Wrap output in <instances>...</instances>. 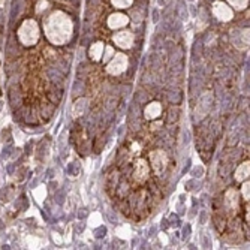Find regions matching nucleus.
I'll list each match as a JSON object with an SVG mask.
<instances>
[{
    "label": "nucleus",
    "instance_id": "7",
    "mask_svg": "<svg viewBox=\"0 0 250 250\" xmlns=\"http://www.w3.org/2000/svg\"><path fill=\"white\" fill-rule=\"evenodd\" d=\"M213 14H214L216 18L220 20V21H229V20H232V17H234L232 9H231L229 6H226L225 3H222V2H217V3L214 5Z\"/></svg>",
    "mask_w": 250,
    "mask_h": 250
},
{
    "label": "nucleus",
    "instance_id": "19",
    "mask_svg": "<svg viewBox=\"0 0 250 250\" xmlns=\"http://www.w3.org/2000/svg\"><path fill=\"white\" fill-rule=\"evenodd\" d=\"M112 53H114V51H112V48H111V47H108V48H106V54L104 56V62H106V60L112 56Z\"/></svg>",
    "mask_w": 250,
    "mask_h": 250
},
{
    "label": "nucleus",
    "instance_id": "13",
    "mask_svg": "<svg viewBox=\"0 0 250 250\" xmlns=\"http://www.w3.org/2000/svg\"><path fill=\"white\" fill-rule=\"evenodd\" d=\"M102 53H104V43L102 42H96L92 45V48H90V57L93 60H99L102 57Z\"/></svg>",
    "mask_w": 250,
    "mask_h": 250
},
{
    "label": "nucleus",
    "instance_id": "18",
    "mask_svg": "<svg viewBox=\"0 0 250 250\" xmlns=\"http://www.w3.org/2000/svg\"><path fill=\"white\" fill-rule=\"evenodd\" d=\"M47 8H48V2H45V0H43V2H41L38 5V12H42V11H45Z\"/></svg>",
    "mask_w": 250,
    "mask_h": 250
},
{
    "label": "nucleus",
    "instance_id": "9",
    "mask_svg": "<svg viewBox=\"0 0 250 250\" xmlns=\"http://www.w3.org/2000/svg\"><path fill=\"white\" fill-rule=\"evenodd\" d=\"M129 22V18L123 14H112L109 18H108V26L111 29H120V27H125Z\"/></svg>",
    "mask_w": 250,
    "mask_h": 250
},
{
    "label": "nucleus",
    "instance_id": "1",
    "mask_svg": "<svg viewBox=\"0 0 250 250\" xmlns=\"http://www.w3.org/2000/svg\"><path fill=\"white\" fill-rule=\"evenodd\" d=\"M72 30L74 26L71 18L60 11L53 12L45 22V35L56 45H63L69 41L72 36Z\"/></svg>",
    "mask_w": 250,
    "mask_h": 250
},
{
    "label": "nucleus",
    "instance_id": "5",
    "mask_svg": "<svg viewBox=\"0 0 250 250\" xmlns=\"http://www.w3.org/2000/svg\"><path fill=\"white\" fill-rule=\"evenodd\" d=\"M148 172H150V168H148V164L144 161V159L136 161L135 169H133V178L138 181V183H144V181L148 178Z\"/></svg>",
    "mask_w": 250,
    "mask_h": 250
},
{
    "label": "nucleus",
    "instance_id": "16",
    "mask_svg": "<svg viewBox=\"0 0 250 250\" xmlns=\"http://www.w3.org/2000/svg\"><path fill=\"white\" fill-rule=\"evenodd\" d=\"M228 2L237 9H244L249 3V0H228Z\"/></svg>",
    "mask_w": 250,
    "mask_h": 250
},
{
    "label": "nucleus",
    "instance_id": "15",
    "mask_svg": "<svg viewBox=\"0 0 250 250\" xmlns=\"http://www.w3.org/2000/svg\"><path fill=\"white\" fill-rule=\"evenodd\" d=\"M111 2H112V5H114L116 8H122V9H125V8H127V6H130V5H132L133 0H111Z\"/></svg>",
    "mask_w": 250,
    "mask_h": 250
},
{
    "label": "nucleus",
    "instance_id": "2",
    "mask_svg": "<svg viewBox=\"0 0 250 250\" xmlns=\"http://www.w3.org/2000/svg\"><path fill=\"white\" fill-rule=\"evenodd\" d=\"M18 36H20V41L24 45H35L39 39V27L36 24V21L26 20L20 27Z\"/></svg>",
    "mask_w": 250,
    "mask_h": 250
},
{
    "label": "nucleus",
    "instance_id": "11",
    "mask_svg": "<svg viewBox=\"0 0 250 250\" xmlns=\"http://www.w3.org/2000/svg\"><path fill=\"white\" fill-rule=\"evenodd\" d=\"M162 112V106L159 102H153L146 108V117L147 119H157Z\"/></svg>",
    "mask_w": 250,
    "mask_h": 250
},
{
    "label": "nucleus",
    "instance_id": "6",
    "mask_svg": "<svg viewBox=\"0 0 250 250\" xmlns=\"http://www.w3.org/2000/svg\"><path fill=\"white\" fill-rule=\"evenodd\" d=\"M231 41L240 50H246L249 47V30H234L231 35Z\"/></svg>",
    "mask_w": 250,
    "mask_h": 250
},
{
    "label": "nucleus",
    "instance_id": "4",
    "mask_svg": "<svg viewBox=\"0 0 250 250\" xmlns=\"http://www.w3.org/2000/svg\"><path fill=\"white\" fill-rule=\"evenodd\" d=\"M150 161H151V167H153L154 172L157 175H162L168 165V156L162 150H156V151L150 153Z\"/></svg>",
    "mask_w": 250,
    "mask_h": 250
},
{
    "label": "nucleus",
    "instance_id": "17",
    "mask_svg": "<svg viewBox=\"0 0 250 250\" xmlns=\"http://www.w3.org/2000/svg\"><path fill=\"white\" fill-rule=\"evenodd\" d=\"M249 188H250L249 181H247V183H244V185H243V196H244V199H249V196H250V193H249Z\"/></svg>",
    "mask_w": 250,
    "mask_h": 250
},
{
    "label": "nucleus",
    "instance_id": "14",
    "mask_svg": "<svg viewBox=\"0 0 250 250\" xmlns=\"http://www.w3.org/2000/svg\"><path fill=\"white\" fill-rule=\"evenodd\" d=\"M87 106V101L85 99H78L75 104H74V108H72V114L74 117H78V116H83V112Z\"/></svg>",
    "mask_w": 250,
    "mask_h": 250
},
{
    "label": "nucleus",
    "instance_id": "12",
    "mask_svg": "<svg viewBox=\"0 0 250 250\" xmlns=\"http://www.w3.org/2000/svg\"><path fill=\"white\" fill-rule=\"evenodd\" d=\"M249 171H250V164H249V162H244L243 165L238 167V169H237V172H235V180L244 181V180L249 177Z\"/></svg>",
    "mask_w": 250,
    "mask_h": 250
},
{
    "label": "nucleus",
    "instance_id": "3",
    "mask_svg": "<svg viewBox=\"0 0 250 250\" xmlns=\"http://www.w3.org/2000/svg\"><path fill=\"white\" fill-rule=\"evenodd\" d=\"M127 56L125 54H116L114 59H112L108 66H106V72L111 74V75H120L122 72L126 71V67H127Z\"/></svg>",
    "mask_w": 250,
    "mask_h": 250
},
{
    "label": "nucleus",
    "instance_id": "10",
    "mask_svg": "<svg viewBox=\"0 0 250 250\" xmlns=\"http://www.w3.org/2000/svg\"><path fill=\"white\" fill-rule=\"evenodd\" d=\"M225 206L228 207L229 210H235L237 211V208H238V193H237V190L231 189V190L226 192V195H225Z\"/></svg>",
    "mask_w": 250,
    "mask_h": 250
},
{
    "label": "nucleus",
    "instance_id": "8",
    "mask_svg": "<svg viewBox=\"0 0 250 250\" xmlns=\"http://www.w3.org/2000/svg\"><path fill=\"white\" fill-rule=\"evenodd\" d=\"M114 42L120 48H130L133 43V35L130 32H119L114 36Z\"/></svg>",
    "mask_w": 250,
    "mask_h": 250
}]
</instances>
